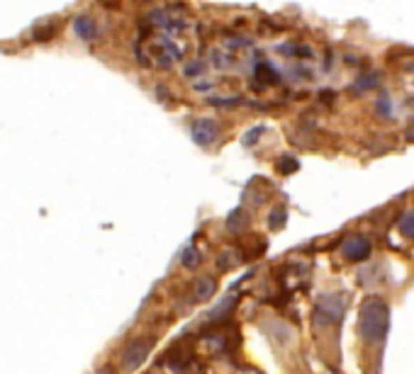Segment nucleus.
I'll use <instances>...</instances> for the list:
<instances>
[{
  "mask_svg": "<svg viewBox=\"0 0 414 374\" xmlns=\"http://www.w3.org/2000/svg\"><path fill=\"white\" fill-rule=\"evenodd\" d=\"M390 328V307L383 297L363 299L358 311V333L366 343H381Z\"/></svg>",
  "mask_w": 414,
  "mask_h": 374,
  "instance_id": "f257e3e1",
  "label": "nucleus"
},
{
  "mask_svg": "<svg viewBox=\"0 0 414 374\" xmlns=\"http://www.w3.org/2000/svg\"><path fill=\"white\" fill-rule=\"evenodd\" d=\"M348 309V294L344 292H327L314 304V323L317 326H337L344 321Z\"/></svg>",
  "mask_w": 414,
  "mask_h": 374,
  "instance_id": "f03ea898",
  "label": "nucleus"
},
{
  "mask_svg": "<svg viewBox=\"0 0 414 374\" xmlns=\"http://www.w3.org/2000/svg\"><path fill=\"white\" fill-rule=\"evenodd\" d=\"M149 352H151V341H146V338H135V341H130L120 357L122 370H127V372L139 370L146 362V357H149Z\"/></svg>",
  "mask_w": 414,
  "mask_h": 374,
  "instance_id": "7ed1b4c3",
  "label": "nucleus"
},
{
  "mask_svg": "<svg viewBox=\"0 0 414 374\" xmlns=\"http://www.w3.org/2000/svg\"><path fill=\"white\" fill-rule=\"evenodd\" d=\"M217 134H220V127L210 117H200L190 127V136H193V141L198 146H212L217 141Z\"/></svg>",
  "mask_w": 414,
  "mask_h": 374,
  "instance_id": "20e7f679",
  "label": "nucleus"
},
{
  "mask_svg": "<svg viewBox=\"0 0 414 374\" xmlns=\"http://www.w3.org/2000/svg\"><path fill=\"white\" fill-rule=\"evenodd\" d=\"M342 250L346 260H351V263H363V260H368V255H371L373 245L366 236H348V238L344 241Z\"/></svg>",
  "mask_w": 414,
  "mask_h": 374,
  "instance_id": "39448f33",
  "label": "nucleus"
},
{
  "mask_svg": "<svg viewBox=\"0 0 414 374\" xmlns=\"http://www.w3.org/2000/svg\"><path fill=\"white\" fill-rule=\"evenodd\" d=\"M73 34H76L81 42H95L98 34H100V27H98L93 15L81 13L76 19H73Z\"/></svg>",
  "mask_w": 414,
  "mask_h": 374,
  "instance_id": "423d86ee",
  "label": "nucleus"
},
{
  "mask_svg": "<svg viewBox=\"0 0 414 374\" xmlns=\"http://www.w3.org/2000/svg\"><path fill=\"white\" fill-rule=\"evenodd\" d=\"M217 292V282L212 277H200L193 282V299L195 302H207L212 299V294Z\"/></svg>",
  "mask_w": 414,
  "mask_h": 374,
  "instance_id": "0eeeda50",
  "label": "nucleus"
},
{
  "mask_svg": "<svg viewBox=\"0 0 414 374\" xmlns=\"http://www.w3.org/2000/svg\"><path fill=\"white\" fill-rule=\"evenodd\" d=\"M254 78L261 83V86H273V83H278V81H280L278 71H275V68L270 66L268 61L256 63V68H254Z\"/></svg>",
  "mask_w": 414,
  "mask_h": 374,
  "instance_id": "6e6552de",
  "label": "nucleus"
},
{
  "mask_svg": "<svg viewBox=\"0 0 414 374\" xmlns=\"http://www.w3.org/2000/svg\"><path fill=\"white\" fill-rule=\"evenodd\" d=\"M56 29H59L56 22H42V24H37V27H34L32 39H34V42H49V39L56 37Z\"/></svg>",
  "mask_w": 414,
  "mask_h": 374,
  "instance_id": "1a4fd4ad",
  "label": "nucleus"
},
{
  "mask_svg": "<svg viewBox=\"0 0 414 374\" xmlns=\"http://www.w3.org/2000/svg\"><path fill=\"white\" fill-rule=\"evenodd\" d=\"M285 221H288V209H285L283 204H280V206H275V209L270 211V216H268V224H270V229H283V226H285Z\"/></svg>",
  "mask_w": 414,
  "mask_h": 374,
  "instance_id": "9d476101",
  "label": "nucleus"
},
{
  "mask_svg": "<svg viewBox=\"0 0 414 374\" xmlns=\"http://www.w3.org/2000/svg\"><path fill=\"white\" fill-rule=\"evenodd\" d=\"M275 168H278L283 175H290V173H295V170L300 168V163H298V158H293V156H283V158L275 163Z\"/></svg>",
  "mask_w": 414,
  "mask_h": 374,
  "instance_id": "9b49d317",
  "label": "nucleus"
},
{
  "mask_svg": "<svg viewBox=\"0 0 414 374\" xmlns=\"http://www.w3.org/2000/svg\"><path fill=\"white\" fill-rule=\"evenodd\" d=\"M400 234L405 238H414V211H407L400 219Z\"/></svg>",
  "mask_w": 414,
  "mask_h": 374,
  "instance_id": "f8f14e48",
  "label": "nucleus"
},
{
  "mask_svg": "<svg viewBox=\"0 0 414 374\" xmlns=\"http://www.w3.org/2000/svg\"><path fill=\"white\" fill-rule=\"evenodd\" d=\"M181 263L185 265V268H195V265H200V253L195 248H185L183 253H181Z\"/></svg>",
  "mask_w": 414,
  "mask_h": 374,
  "instance_id": "ddd939ff",
  "label": "nucleus"
},
{
  "mask_svg": "<svg viewBox=\"0 0 414 374\" xmlns=\"http://www.w3.org/2000/svg\"><path fill=\"white\" fill-rule=\"evenodd\" d=\"M246 214H244V209L241 206H236L234 211L229 214V219H227V226H229V231H236V224H246Z\"/></svg>",
  "mask_w": 414,
  "mask_h": 374,
  "instance_id": "4468645a",
  "label": "nucleus"
},
{
  "mask_svg": "<svg viewBox=\"0 0 414 374\" xmlns=\"http://www.w3.org/2000/svg\"><path fill=\"white\" fill-rule=\"evenodd\" d=\"M378 83V73H368V76H361L356 81V86H353V90L356 92H361V88L363 90H368V88H373Z\"/></svg>",
  "mask_w": 414,
  "mask_h": 374,
  "instance_id": "2eb2a0df",
  "label": "nucleus"
},
{
  "mask_svg": "<svg viewBox=\"0 0 414 374\" xmlns=\"http://www.w3.org/2000/svg\"><path fill=\"white\" fill-rule=\"evenodd\" d=\"M263 131H266V127H251V129L244 134V139H241V141H244V146H251L254 141H259Z\"/></svg>",
  "mask_w": 414,
  "mask_h": 374,
  "instance_id": "dca6fc26",
  "label": "nucleus"
},
{
  "mask_svg": "<svg viewBox=\"0 0 414 374\" xmlns=\"http://www.w3.org/2000/svg\"><path fill=\"white\" fill-rule=\"evenodd\" d=\"M378 112L385 115V117H390V97L388 95H383L381 100H378Z\"/></svg>",
  "mask_w": 414,
  "mask_h": 374,
  "instance_id": "f3484780",
  "label": "nucleus"
}]
</instances>
